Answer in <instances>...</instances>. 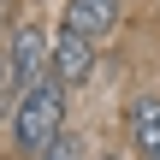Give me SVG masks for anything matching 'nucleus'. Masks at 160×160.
I'll use <instances>...</instances> for the list:
<instances>
[{
    "label": "nucleus",
    "mask_w": 160,
    "mask_h": 160,
    "mask_svg": "<svg viewBox=\"0 0 160 160\" xmlns=\"http://www.w3.org/2000/svg\"><path fill=\"white\" fill-rule=\"evenodd\" d=\"M59 131H65V83H59V77H42V83L24 89L18 107H12V142H18V154L36 160Z\"/></svg>",
    "instance_id": "nucleus-1"
},
{
    "label": "nucleus",
    "mask_w": 160,
    "mask_h": 160,
    "mask_svg": "<svg viewBox=\"0 0 160 160\" xmlns=\"http://www.w3.org/2000/svg\"><path fill=\"white\" fill-rule=\"evenodd\" d=\"M6 71H12V89H36L42 77H53V42L36 30V24H18L12 42H6Z\"/></svg>",
    "instance_id": "nucleus-2"
},
{
    "label": "nucleus",
    "mask_w": 160,
    "mask_h": 160,
    "mask_svg": "<svg viewBox=\"0 0 160 160\" xmlns=\"http://www.w3.org/2000/svg\"><path fill=\"white\" fill-rule=\"evenodd\" d=\"M48 42H53V77H59L65 89H83V83L95 77V48H101V42L83 36V30H71V24H59Z\"/></svg>",
    "instance_id": "nucleus-3"
},
{
    "label": "nucleus",
    "mask_w": 160,
    "mask_h": 160,
    "mask_svg": "<svg viewBox=\"0 0 160 160\" xmlns=\"http://www.w3.org/2000/svg\"><path fill=\"white\" fill-rule=\"evenodd\" d=\"M119 12H125V0H65L59 24H71V30H83V36H95V42H107V36L119 30Z\"/></svg>",
    "instance_id": "nucleus-4"
},
{
    "label": "nucleus",
    "mask_w": 160,
    "mask_h": 160,
    "mask_svg": "<svg viewBox=\"0 0 160 160\" xmlns=\"http://www.w3.org/2000/svg\"><path fill=\"white\" fill-rule=\"evenodd\" d=\"M125 131H131L137 160H160V95H137V101H131Z\"/></svg>",
    "instance_id": "nucleus-5"
},
{
    "label": "nucleus",
    "mask_w": 160,
    "mask_h": 160,
    "mask_svg": "<svg viewBox=\"0 0 160 160\" xmlns=\"http://www.w3.org/2000/svg\"><path fill=\"white\" fill-rule=\"evenodd\" d=\"M36 160H83V142H77L71 131H59V137H53V142H48Z\"/></svg>",
    "instance_id": "nucleus-6"
},
{
    "label": "nucleus",
    "mask_w": 160,
    "mask_h": 160,
    "mask_svg": "<svg viewBox=\"0 0 160 160\" xmlns=\"http://www.w3.org/2000/svg\"><path fill=\"white\" fill-rule=\"evenodd\" d=\"M12 107H18V89H12V71H6V53H0V125L12 119Z\"/></svg>",
    "instance_id": "nucleus-7"
},
{
    "label": "nucleus",
    "mask_w": 160,
    "mask_h": 160,
    "mask_svg": "<svg viewBox=\"0 0 160 160\" xmlns=\"http://www.w3.org/2000/svg\"><path fill=\"white\" fill-rule=\"evenodd\" d=\"M101 160H119V154H101Z\"/></svg>",
    "instance_id": "nucleus-8"
}]
</instances>
